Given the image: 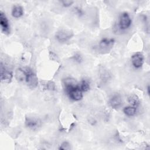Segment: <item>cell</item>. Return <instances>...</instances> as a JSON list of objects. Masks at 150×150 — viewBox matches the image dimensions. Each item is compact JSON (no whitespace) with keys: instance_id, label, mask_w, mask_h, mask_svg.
<instances>
[{"instance_id":"obj_1","label":"cell","mask_w":150,"mask_h":150,"mask_svg":"<svg viewBox=\"0 0 150 150\" xmlns=\"http://www.w3.org/2000/svg\"><path fill=\"white\" fill-rule=\"evenodd\" d=\"M15 76L18 80L25 81L30 88H34L38 85V78L33 71L29 67H25L18 69Z\"/></svg>"},{"instance_id":"obj_2","label":"cell","mask_w":150,"mask_h":150,"mask_svg":"<svg viewBox=\"0 0 150 150\" xmlns=\"http://www.w3.org/2000/svg\"><path fill=\"white\" fill-rule=\"evenodd\" d=\"M25 125L27 127L32 130H37L41 126V121L38 118L28 117L26 118Z\"/></svg>"},{"instance_id":"obj_3","label":"cell","mask_w":150,"mask_h":150,"mask_svg":"<svg viewBox=\"0 0 150 150\" xmlns=\"http://www.w3.org/2000/svg\"><path fill=\"white\" fill-rule=\"evenodd\" d=\"M131 19L127 12H124L121 14L119 20V27L122 30L128 29L131 25Z\"/></svg>"},{"instance_id":"obj_4","label":"cell","mask_w":150,"mask_h":150,"mask_svg":"<svg viewBox=\"0 0 150 150\" xmlns=\"http://www.w3.org/2000/svg\"><path fill=\"white\" fill-rule=\"evenodd\" d=\"M55 36L57 41L63 43L69 40L73 36V33L67 30H60L56 33Z\"/></svg>"},{"instance_id":"obj_5","label":"cell","mask_w":150,"mask_h":150,"mask_svg":"<svg viewBox=\"0 0 150 150\" xmlns=\"http://www.w3.org/2000/svg\"><path fill=\"white\" fill-rule=\"evenodd\" d=\"M12 79V72L7 69L1 63V80L4 83H9Z\"/></svg>"},{"instance_id":"obj_6","label":"cell","mask_w":150,"mask_h":150,"mask_svg":"<svg viewBox=\"0 0 150 150\" xmlns=\"http://www.w3.org/2000/svg\"><path fill=\"white\" fill-rule=\"evenodd\" d=\"M131 62L133 66L136 69L141 68L144 63V56L141 53H136L131 57Z\"/></svg>"},{"instance_id":"obj_7","label":"cell","mask_w":150,"mask_h":150,"mask_svg":"<svg viewBox=\"0 0 150 150\" xmlns=\"http://www.w3.org/2000/svg\"><path fill=\"white\" fill-rule=\"evenodd\" d=\"M0 24L2 31L4 33H9L10 32V26L9 22L5 13L2 11L0 12Z\"/></svg>"},{"instance_id":"obj_8","label":"cell","mask_w":150,"mask_h":150,"mask_svg":"<svg viewBox=\"0 0 150 150\" xmlns=\"http://www.w3.org/2000/svg\"><path fill=\"white\" fill-rule=\"evenodd\" d=\"M121 103H122L121 97L120 95L118 94H115L113 95L110 98L109 101V104L110 106L112 108H115V109L119 108L121 106Z\"/></svg>"},{"instance_id":"obj_9","label":"cell","mask_w":150,"mask_h":150,"mask_svg":"<svg viewBox=\"0 0 150 150\" xmlns=\"http://www.w3.org/2000/svg\"><path fill=\"white\" fill-rule=\"evenodd\" d=\"M114 42L115 40L114 39L103 38L100 40L98 45L101 50H107L113 46Z\"/></svg>"},{"instance_id":"obj_10","label":"cell","mask_w":150,"mask_h":150,"mask_svg":"<svg viewBox=\"0 0 150 150\" xmlns=\"http://www.w3.org/2000/svg\"><path fill=\"white\" fill-rule=\"evenodd\" d=\"M23 14V8L21 6L15 5L13 7L12 10V15L15 18H19L21 17Z\"/></svg>"},{"instance_id":"obj_11","label":"cell","mask_w":150,"mask_h":150,"mask_svg":"<svg viewBox=\"0 0 150 150\" xmlns=\"http://www.w3.org/2000/svg\"><path fill=\"white\" fill-rule=\"evenodd\" d=\"M128 103L132 106L135 107L136 108L139 105V103H140L138 97L135 94H132L128 98Z\"/></svg>"},{"instance_id":"obj_12","label":"cell","mask_w":150,"mask_h":150,"mask_svg":"<svg viewBox=\"0 0 150 150\" xmlns=\"http://www.w3.org/2000/svg\"><path fill=\"white\" fill-rule=\"evenodd\" d=\"M123 111L124 112V114L125 115H127L128 117H132L134 116L137 111V109L136 107H133V106H128V107H125L124 110Z\"/></svg>"},{"instance_id":"obj_13","label":"cell","mask_w":150,"mask_h":150,"mask_svg":"<svg viewBox=\"0 0 150 150\" xmlns=\"http://www.w3.org/2000/svg\"><path fill=\"white\" fill-rule=\"evenodd\" d=\"M79 87L81 89V90L83 92H86L89 90L90 86V83L88 82V80H83L81 81L80 84H79Z\"/></svg>"},{"instance_id":"obj_14","label":"cell","mask_w":150,"mask_h":150,"mask_svg":"<svg viewBox=\"0 0 150 150\" xmlns=\"http://www.w3.org/2000/svg\"><path fill=\"white\" fill-rule=\"evenodd\" d=\"M70 148V144L67 142H64L59 148V149H69Z\"/></svg>"},{"instance_id":"obj_15","label":"cell","mask_w":150,"mask_h":150,"mask_svg":"<svg viewBox=\"0 0 150 150\" xmlns=\"http://www.w3.org/2000/svg\"><path fill=\"white\" fill-rule=\"evenodd\" d=\"M73 59L77 63H81L82 60H83L80 54H79V53L75 54L74 56H73Z\"/></svg>"},{"instance_id":"obj_16","label":"cell","mask_w":150,"mask_h":150,"mask_svg":"<svg viewBox=\"0 0 150 150\" xmlns=\"http://www.w3.org/2000/svg\"><path fill=\"white\" fill-rule=\"evenodd\" d=\"M74 2L73 1H62V3L63 4V5L65 7H68V6H70Z\"/></svg>"},{"instance_id":"obj_17","label":"cell","mask_w":150,"mask_h":150,"mask_svg":"<svg viewBox=\"0 0 150 150\" xmlns=\"http://www.w3.org/2000/svg\"><path fill=\"white\" fill-rule=\"evenodd\" d=\"M147 90H148V94L149 95V86H148Z\"/></svg>"}]
</instances>
